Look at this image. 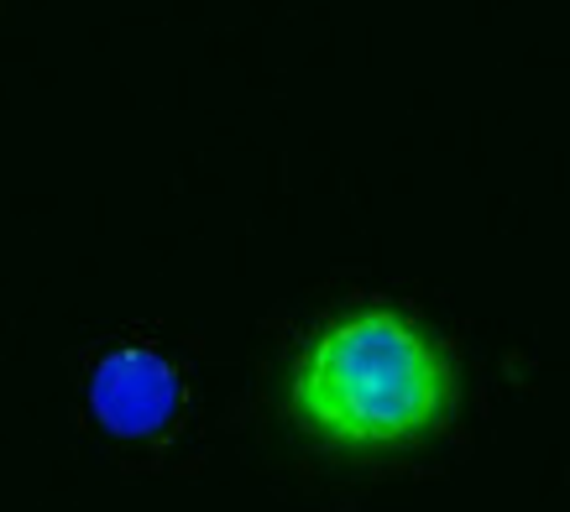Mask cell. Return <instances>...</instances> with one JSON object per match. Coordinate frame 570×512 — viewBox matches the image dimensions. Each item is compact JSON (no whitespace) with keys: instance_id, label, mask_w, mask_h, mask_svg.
Returning a JSON list of instances; mask_svg holds the SVG:
<instances>
[{"instance_id":"6da1fadb","label":"cell","mask_w":570,"mask_h":512,"mask_svg":"<svg viewBox=\"0 0 570 512\" xmlns=\"http://www.w3.org/2000/svg\"><path fill=\"white\" fill-rule=\"evenodd\" d=\"M294 413L341 450H387L450 413V366L393 308L330 319L294 366Z\"/></svg>"},{"instance_id":"7a4b0ae2","label":"cell","mask_w":570,"mask_h":512,"mask_svg":"<svg viewBox=\"0 0 570 512\" xmlns=\"http://www.w3.org/2000/svg\"><path fill=\"white\" fill-rule=\"evenodd\" d=\"M89 397L110 434H153L178 413V376L153 351H116L100 361Z\"/></svg>"}]
</instances>
